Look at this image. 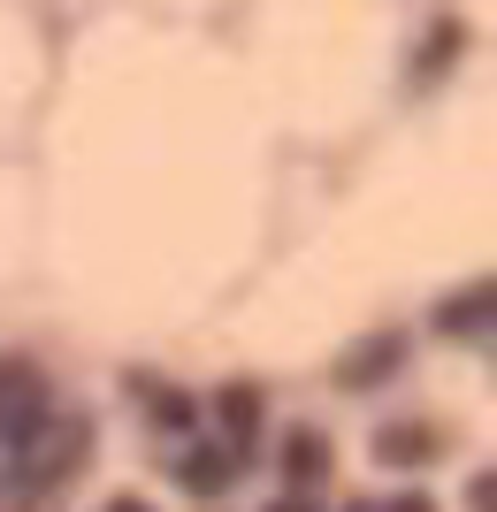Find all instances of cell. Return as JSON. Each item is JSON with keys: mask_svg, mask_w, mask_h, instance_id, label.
Segmentation results:
<instances>
[{"mask_svg": "<svg viewBox=\"0 0 497 512\" xmlns=\"http://www.w3.org/2000/svg\"><path fill=\"white\" fill-rule=\"evenodd\" d=\"M283 474H291V490H299V497L329 482V436H322V428H299V436L283 444Z\"/></svg>", "mask_w": 497, "mask_h": 512, "instance_id": "obj_5", "label": "cell"}, {"mask_svg": "<svg viewBox=\"0 0 497 512\" xmlns=\"http://www.w3.org/2000/svg\"><path fill=\"white\" fill-rule=\"evenodd\" d=\"M345 512H375V505H345Z\"/></svg>", "mask_w": 497, "mask_h": 512, "instance_id": "obj_14", "label": "cell"}, {"mask_svg": "<svg viewBox=\"0 0 497 512\" xmlns=\"http://www.w3.org/2000/svg\"><path fill=\"white\" fill-rule=\"evenodd\" d=\"M146 406H153V428H161V436H176V444L192 436V398H184V390H153Z\"/></svg>", "mask_w": 497, "mask_h": 512, "instance_id": "obj_9", "label": "cell"}, {"mask_svg": "<svg viewBox=\"0 0 497 512\" xmlns=\"http://www.w3.org/2000/svg\"><path fill=\"white\" fill-rule=\"evenodd\" d=\"M238 451L230 444H176V490H192V497H222L230 482H238Z\"/></svg>", "mask_w": 497, "mask_h": 512, "instance_id": "obj_3", "label": "cell"}, {"mask_svg": "<svg viewBox=\"0 0 497 512\" xmlns=\"http://www.w3.org/2000/svg\"><path fill=\"white\" fill-rule=\"evenodd\" d=\"M108 512H153V505H146V497H115Z\"/></svg>", "mask_w": 497, "mask_h": 512, "instance_id": "obj_12", "label": "cell"}, {"mask_svg": "<svg viewBox=\"0 0 497 512\" xmlns=\"http://www.w3.org/2000/svg\"><path fill=\"white\" fill-rule=\"evenodd\" d=\"M490 276L482 283H467V291H452V299H444V329H490Z\"/></svg>", "mask_w": 497, "mask_h": 512, "instance_id": "obj_8", "label": "cell"}, {"mask_svg": "<svg viewBox=\"0 0 497 512\" xmlns=\"http://www.w3.org/2000/svg\"><path fill=\"white\" fill-rule=\"evenodd\" d=\"M85 451H92V428L77 421V413H46L39 428H31V444H23V474L31 482H69V474L85 467Z\"/></svg>", "mask_w": 497, "mask_h": 512, "instance_id": "obj_1", "label": "cell"}, {"mask_svg": "<svg viewBox=\"0 0 497 512\" xmlns=\"http://www.w3.org/2000/svg\"><path fill=\"white\" fill-rule=\"evenodd\" d=\"M398 352H406V337H368V344H352L345 367H337V383H345V390H375V383L390 375V360H398Z\"/></svg>", "mask_w": 497, "mask_h": 512, "instance_id": "obj_6", "label": "cell"}, {"mask_svg": "<svg viewBox=\"0 0 497 512\" xmlns=\"http://www.w3.org/2000/svg\"><path fill=\"white\" fill-rule=\"evenodd\" d=\"M268 512H314V505H306V497H276Z\"/></svg>", "mask_w": 497, "mask_h": 512, "instance_id": "obj_13", "label": "cell"}, {"mask_svg": "<svg viewBox=\"0 0 497 512\" xmlns=\"http://www.w3.org/2000/svg\"><path fill=\"white\" fill-rule=\"evenodd\" d=\"M436 451H444V436L429 421H383L375 428V459L383 467H429Z\"/></svg>", "mask_w": 497, "mask_h": 512, "instance_id": "obj_4", "label": "cell"}, {"mask_svg": "<svg viewBox=\"0 0 497 512\" xmlns=\"http://www.w3.org/2000/svg\"><path fill=\"white\" fill-rule=\"evenodd\" d=\"M467 512H497V474H475V482H467Z\"/></svg>", "mask_w": 497, "mask_h": 512, "instance_id": "obj_10", "label": "cell"}, {"mask_svg": "<svg viewBox=\"0 0 497 512\" xmlns=\"http://www.w3.org/2000/svg\"><path fill=\"white\" fill-rule=\"evenodd\" d=\"M383 512H436V505H429V497H421V490H398V497H390Z\"/></svg>", "mask_w": 497, "mask_h": 512, "instance_id": "obj_11", "label": "cell"}, {"mask_svg": "<svg viewBox=\"0 0 497 512\" xmlns=\"http://www.w3.org/2000/svg\"><path fill=\"white\" fill-rule=\"evenodd\" d=\"M39 421H46V383L31 375V360H0V444L23 451Z\"/></svg>", "mask_w": 497, "mask_h": 512, "instance_id": "obj_2", "label": "cell"}, {"mask_svg": "<svg viewBox=\"0 0 497 512\" xmlns=\"http://www.w3.org/2000/svg\"><path fill=\"white\" fill-rule=\"evenodd\" d=\"M215 413H222V428H230V451L245 459V451H253V436H260V390H253V383H230V390L215 398Z\"/></svg>", "mask_w": 497, "mask_h": 512, "instance_id": "obj_7", "label": "cell"}]
</instances>
